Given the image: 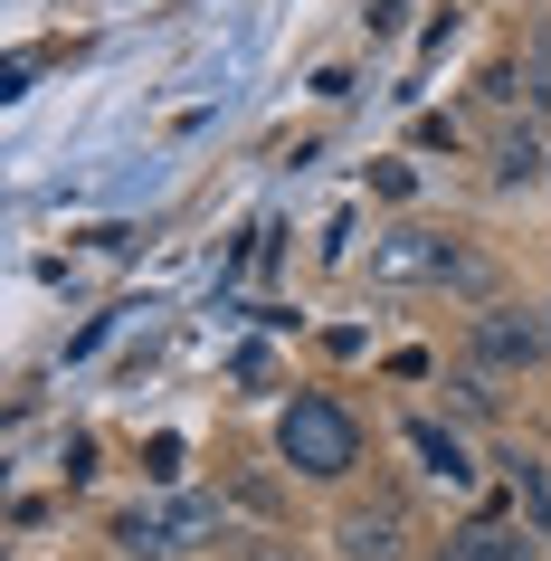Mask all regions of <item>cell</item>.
Instances as JSON below:
<instances>
[{
  "mask_svg": "<svg viewBox=\"0 0 551 561\" xmlns=\"http://www.w3.org/2000/svg\"><path fill=\"white\" fill-rule=\"evenodd\" d=\"M248 561H295V552H286V542H248Z\"/></svg>",
  "mask_w": 551,
  "mask_h": 561,
  "instance_id": "10",
  "label": "cell"
},
{
  "mask_svg": "<svg viewBox=\"0 0 551 561\" xmlns=\"http://www.w3.org/2000/svg\"><path fill=\"white\" fill-rule=\"evenodd\" d=\"M514 495L532 504V533H551V476L532 467V457H514Z\"/></svg>",
  "mask_w": 551,
  "mask_h": 561,
  "instance_id": "7",
  "label": "cell"
},
{
  "mask_svg": "<svg viewBox=\"0 0 551 561\" xmlns=\"http://www.w3.org/2000/svg\"><path fill=\"white\" fill-rule=\"evenodd\" d=\"M475 353H485V362H532V353H542V333L514 324V314H485V324H475Z\"/></svg>",
  "mask_w": 551,
  "mask_h": 561,
  "instance_id": "5",
  "label": "cell"
},
{
  "mask_svg": "<svg viewBox=\"0 0 551 561\" xmlns=\"http://www.w3.org/2000/svg\"><path fill=\"white\" fill-rule=\"evenodd\" d=\"M494 172L523 181V172H551V162H542V144H532V134H504V144H494Z\"/></svg>",
  "mask_w": 551,
  "mask_h": 561,
  "instance_id": "8",
  "label": "cell"
},
{
  "mask_svg": "<svg viewBox=\"0 0 551 561\" xmlns=\"http://www.w3.org/2000/svg\"><path fill=\"white\" fill-rule=\"evenodd\" d=\"M532 95L551 105V20H542V38H532Z\"/></svg>",
  "mask_w": 551,
  "mask_h": 561,
  "instance_id": "9",
  "label": "cell"
},
{
  "mask_svg": "<svg viewBox=\"0 0 551 561\" xmlns=\"http://www.w3.org/2000/svg\"><path fill=\"white\" fill-rule=\"evenodd\" d=\"M276 447H286L295 476H352L361 467V428H352L343 400H323V390H305V400H286V419H276Z\"/></svg>",
  "mask_w": 551,
  "mask_h": 561,
  "instance_id": "1",
  "label": "cell"
},
{
  "mask_svg": "<svg viewBox=\"0 0 551 561\" xmlns=\"http://www.w3.org/2000/svg\"><path fill=\"white\" fill-rule=\"evenodd\" d=\"M343 552H352V561H400V552H409V542H400V514H390V504L343 514Z\"/></svg>",
  "mask_w": 551,
  "mask_h": 561,
  "instance_id": "3",
  "label": "cell"
},
{
  "mask_svg": "<svg viewBox=\"0 0 551 561\" xmlns=\"http://www.w3.org/2000/svg\"><path fill=\"white\" fill-rule=\"evenodd\" d=\"M409 447H418V457H428V476H437V485H466V476H475V467H466V447L447 438V428H428V419H418V428H409Z\"/></svg>",
  "mask_w": 551,
  "mask_h": 561,
  "instance_id": "6",
  "label": "cell"
},
{
  "mask_svg": "<svg viewBox=\"0 0 551 561\" xmlns=\"http://www.w3.org/2000/svg\"><path fill=\"white\" fill-rule=\"evenodd\" d=\"M209 533H219V504H209V495H162V504L115 514L124 552H191V542H209Z\"/></svg>",
  "mask_w": 551,
  "mask_h": 561,
  "instance_id": "2",
  "label": "cell"
},
{
  "mask_svg": "<svg viewBox=\"0 0 551 561\" xmlns=\"http://www.w3.org/2000/svg\"><path fill=\"white\" fill-rule=\"evenodd\" d=\"M437 561H532V542L504 533V524H466V533H447V552H437Z\"/></svg>",
  "mask_w": 551,
  "mask_h": 561,
  "instance_id": "4",
  "label": "cell"
}]
</instances>
